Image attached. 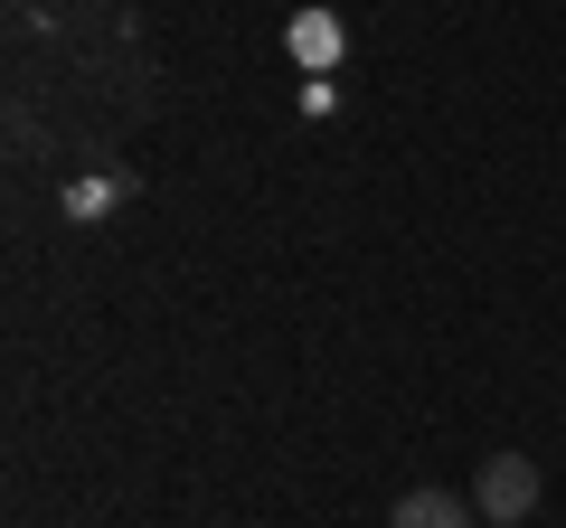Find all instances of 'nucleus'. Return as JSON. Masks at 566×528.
I'll return each mask as SVG.
<instances>
[{"label": "nucleus", "mask_w": 566, "mask_h": 528, "mask_svg": "<svg viewBox=\"0 0 566 528\" xmlns=\"http://www.w3.org/2000/svg\"><path fill=\"white\" fill-rule=\"evenodd\" d=\"M387 528H472V500L463 490H406V500L387 509Z\"/></svg>", "instance_id": "2"}, {"label": "nucleus", "mask_w": 566, "mask_h": 528, "mask_svg": "<svg viewBox=\"0 0 566 528\" xmlns=\"http://www.w3.org/2000/svg\"><path fill=\"white\" fill-rule=\"evenodd\" d=\"M472 509H482L491 528H520L528 509H538V463H528V453H482V482H472Z\"/></svg>", "instance_id": "1"}]
</instances>
